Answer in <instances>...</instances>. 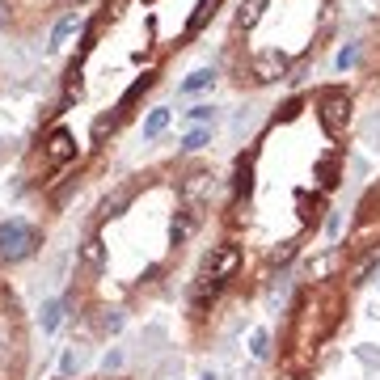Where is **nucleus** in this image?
<instances>
[{
  "label": "nucleus",
  "mask_w": 380,
  "mask_h": 380,
  "mask_svg": "<svg viewBox=\"0 0 380 380\" xmlns=\"http://www.w3.org/2000/svg\"><path fill=\"white\" fill-rule=\"evenodd\" d=\"M38 245V233L25 220H9V224H0V258H9V262H17V258H25Z\"/></svg>",
  "instance_id": "obj_1"
},
{
  "label": "nucleus",
  "mask_w": 380,
  "mask_h": 380,
  "mask_svg": "<svg viewBox=\"0 0 380 380\" xmlns=\"http://www.w3.org/2000/svg\"><path fill=\"white\" fill-rule=\"evenodd\" d=\"M165 118H169V110H157V114H152V118L144 123V136H157L161 127H165Z\"/></svg>",
  "instance_id": "obj_2"
}]
</instances>
